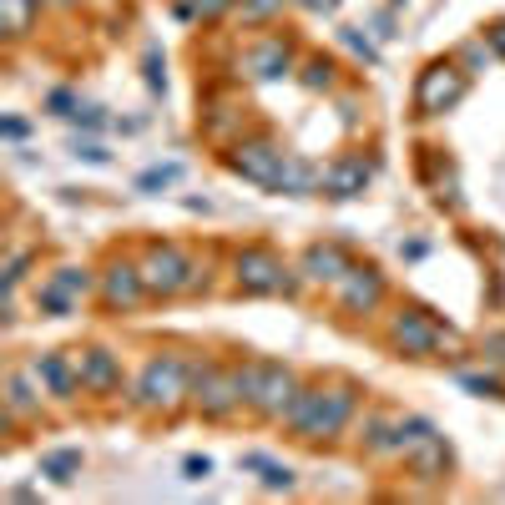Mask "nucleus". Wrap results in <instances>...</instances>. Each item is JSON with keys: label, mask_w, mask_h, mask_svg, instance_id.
<instances>
[{"label": "nucleus", "mask_w": 505, "mask_h": 505, "mask_svg": "<svg viewBox=\"0 0 505 505\" xmlns=\"http://www.w3.org/2000/svg\"><path fill=\"white\" fill-rule=\"evenodd\" d=\"M243 389L263 414H288V405H293V374L284 364H252L243 374Z\"/></svg>", "instance_id": "f03ea898"}, {"label": "nucleus", "mask_w": 505, "mask_h": 505, "mask_svg": "<svg viewBox=\"0 0 505 505\" xmlns=\"http://www.w3.org/2000/svg\"><path fill=\"white\" fill-rule=\"evenodd\" d=\"M172 177H177V167H157V172H147V177H142V188H167Z\"/></svg>", "instance_id": "aec40b11"}, {"label": "nucleus", "mask_w": 505, "mask_h": 505, "mask_svg": "<svg viewBox=\"0 0 505 505\" xmlns=\"http://www.w3.org/2000/svg\"><path fill=\"white\" fill-rule=\"evenodd\" d=\"M31 369H36V374H46V384H51V389H56L61 399H66V395H76V379H71V369H66V364L56 359V354H41V359H36Z\"/></svg>", "instance_id": "dca6fc26"}, {"label": "nucleus", "mask_w": 505, "mask_h": 505, "mask_svg": "<svg viewBox=\"0 0 505 505\" xmlns=\"http://www.w3.org/2000/svg\"><path fill=\"white\" fill-rule=\"evenodd\" d=\"M182 395H188V359L162 354V359H152L142 369V384H137V405L142 410H172Z\"/></svg>", "instance_id": "f257e3e1"}, {"label": "nucleus", "mask_w": 505, "mask_h": 505, "mask_svg": "<svg viewBox=\"0 0 505 505\" xmlns=\"http://www.w3.org/2000/svg\"><path fill=\"white\" fill-rule=\"evenodd\" d=\"M303 269H309V278H344V273H349V258L339 248H309Z\"/></svg>", "instance_id": "2eb2a0df"}, {"label": "nucleus", "mask_w": 505, "mask_h": 505, "mask_svg": "<svg viewBox=\"0 0 505 505\" xmlns=\"http://www.w3.org/2000/svg\"><path fill=\"white\" fill-rule=\"evenodd\" d=\"M207 470H212V465H207V460H188V480H203Z\"/></svg>", "instance_id": "5701e85b"}, {"label": "nucleus", "mask_w": 505, "mask_h": 505, "mask_svg": "<svg viewBox=\"0 0 505 505\" xmlns=\"http://www.w3.org/2000/svg\"><path fill=\"white\" fill-rule=\"evenodd\" d=\"M410 465H414L420 475H429V480H435V475L450 465V455H445V445L435 440V435H425V440H414V445H410Z\"/></svg>", "instance_id": "ddd939ff"}, {"label": "nucleus", "mask_w": 505, "mask_h": 505, "mask_svg": "<svg viewBox=\"0 0 505 505\" xmlns=\"http://www.w3.org/2000/svg\"><path fill=\"white\" fill-rule=\"evenodd\" d=\"M303 81H309V86H329V61H314Z\"/></svg>", "instance_id": "412c9836"}, {"label": "nucleus", "mask_w": 505, "mask_h": 505, "mask_svg": "<svg viewBox=\"0 0 505 505\" xmlns=\"http://www.w3.org/2000/svg\"><path fill=\"white\" fill-rule=\"evenodd\" d=\"M197 5H203V11H218V5H222V0H197Z\"/></svg>", "instance_id": "393cba45"}, {"label": "nucleus", "mask_w": 505, "mask_h": 505, "mask_svg": "<svg viewBox=\"0 0 505 505\" xmlns=\"http://www.w3.org/2000/svg\"><path fill=\"white\" fill-rule=\"evenodd\" d=\"M147 293L142 284V269H132V263H116V269L107 273V303H116V309H132V303Z\"/></svg>", "instance_id": "9d476101"}, {"label": "nucleus", "mask_w": 505, "mask_h": 505, "mask_svg": "<svg viewBox=\"0 0 505 505\" xmlns=\"http://www.w3.org/2000/svg\"><path fill=\"white\" fill-rule=\"evenodd\" d=\"M188 258L177 248H147L142 258V284L147 293H177V288H188Z\"/></svg>", "instance_id": "7ed1b4c3"}, {"label": "nucleus", "mask_w": 505, "mask_h": 505, "mask_svg": "<svg viewBox=\"0 0 505 505\" xmlns=\"http://www.w3.org/2000/svg\"><path fill=\"white\" fill-rule=\"evenodd\" d=\"M395 344L410 349V354H429V349L440 344V329H435L420 309H410V314L395 318Z\"/></svg>", "instance_id": "1a4fd4ad"}, {"label": "nucleus", "mask_w": 505, "mask_h": 505, "mask_svg": "<svg viewBox=\"0 0 505 505\" xmlns=\"http://www.w3.org/2000/svg\"><path fill=\"white\" fill-rule=\"evenodd\" d=\"M460 92H465V81H460L455 66H429L425 76H420V111H445V107H455Z\"/></svg>", "instance_id": "0eeeda50"}, {"label": "nucleus", "mask_w": 505, "mask_h": 505, "mask_svg": "<svg viewBox=\"0 0 505 505\" xmlns=\"http://www.w3.org/2000/svg\"><path fill=\"white\" fill-rule=\"evenodd\" d=\"M263 480H269V485H288V480H293V475H288L284 465H263Z\"/></svg>", "instance_id": "4be33fe9"}, {"label": "nucleus", "mask_w": 505, "mask_h": 505, "mask_svg": "<svg viewBox=\"0 0 505 505\" xmlns=\"http://www.w3.org/2000/svg\"><path fill=\"white\" fill-rule=\"evenodd\" d=\"M278 192H314V172H309V167H303V162H293L288 157L284 162V177H278Z\"/></svg>", "instance_id": "a211bd4d"}, {"label": "nucleus", "mask_w": 505, "mask_h": 505, "mask_svg": "<svg viewBox=\"0 0 505 505\" xmlns=\"http://www.w3.org/2000/svg\"><path fill=\"white\" fill-rule=\"evenodd\" d=\"M344 278H349V288H344V303H349V309H369V303L379 299V278H374V269H349Z\"/></svg>", "instance_id": "4468645a"}, {"label": "nucleus", "mask_w": 505, "mask_h": 505, "mask_svg": "<svg viewBox=\"0 0 505 505\" xmlns=\"http://www.w3.org/2000/svg\"><path fill=\"white\" fill-rule=\"evenodd\" d=\"M76 374H81V384H92V389H111V384H116V359H111L107 349H92V354L76 359Z\"/></svg>", "instance_id": "f8f14e48"}, {"label": "nucleus", "mask_w": 505, "mask_h": 505, "mask_svg": "<svg viewBox=\"0 0 505 505\" xmlns=\"http://www.w3.org/2000/svg\"><path fill=\"white\" fill-rule=\"evenodd\" d=\"M490 41H495V46L505 51V20H501V26H495V31H490Z\"/></svg>", "instance_id": "b1692460"}, {"label": "nucleus", "mask_w": 505, "mask_h": 505, "mask_svg": "<svg viewBox=\"0 0 505 505\" xmlns=\"http://www.w3.org/2000/svg\"><path fill=\"white\" fill-rule=\"evenodd\" d=\"M364 182H369V162H339V167H329L324 172V188H329V197H359Z\"/></svg>", "instance_id": "9b49d317"}, {"label": "nucleus", "mask_w": 505, "mask_h": 505, "mask_svg": "<svg viewBox=\"0 0 505 505\" xmlns=\"http://www.w3.org/2000/svg\"><path fill=\"white\" fill-rule=\"evenodd\" d=\"M309 5H324V11H329V5H333V0H309Z\"/></svg>", "instance_id": "a878e982"}, {"label": "nucleus", "mask_w": 505, "mask_h": 505, "mask_svg": "<svg viewBox=\"0 0 505 505\" xmlns=\"http://www.w3.org/2000/svg\"><path fill=\"white\" fill-rule=\"evenodd\" d=\"M237 284L248 288V293H278V288H288V278H284V263L273 252L248 248V252H237Z\"/></svg>", "instance_id": "39448f33"}, {"label": "nucleus", "mask_w": 505, "mask_h": 505, "mask_svg": "<svg viewBox=\"0 0 505 505\" xmlns=\"http://www.w3.org/2000/svg\"><path fill=\"white\" fill-rule=\"evenodd\" d=\"M349 414H354V389H329V395H318L314 420H309V429H303V440H329V435H339Z\"/></svg>", "instance_id": "423d86ee"}, {"label": "nucleus", "mask_w": 505, "mask_h": 505, "mask_svg": "<svg viewBox=\"0 0 505 505\" xmlns=\"http://www.w3.org/2000/svg\"><path fill=\"white\" fill-rule=\"evenodd\" d=\"M41 470H46L51 480H71V470H81V455L76 450H56V455L41 460Z\"/></svg>", "instance_id": "6ab92c4d"}, {"label": "nucleus", "mask_w": 505, "mask_h": 505, "mask_svg": "<svg viewBox=\"0 0 505 505\" xmlns=\"http://www.w3.org/2000/svg\"><path fill=\"white\" fill-rule=\"evenodd\" d=\"M252 66H258V76H278V71L288 66V46H284V41L258 46V51H252Z\"/></svg>", "instance_id": "f3484780"}, {"label": "nucleus", "mask_w": 505, "mask_h": 505, "mask_svg": "<svg viewBox=\"0 0 505 505\" xmlns=\"http://www.w3.org/2000/svg\"><path fill=\"white\" fill-rule=\"evenodd\" d=\"M237 399H248V389H243V374H218V369H207V374H203V389H197V405H203V414L222 420V414L233 410Z\"/></svg>", "instance_id": "6e6552de"}, {"label": "nucleus", "mask_w": 505, "mask_h": 505, "mask_svg": "<svg viewBox=\"0 0 505 505\" xmlns=\"http://www.w3.org/2000/svg\"><path fill=\"white\" fill-rule=\"evenodd\" d=\"M233 172H243L248 182H263V188H278V177H284V152L273 142H248V147H237L233 157Z\"/></svg>", "instance_id": "20e7f679"}]
</instances>
